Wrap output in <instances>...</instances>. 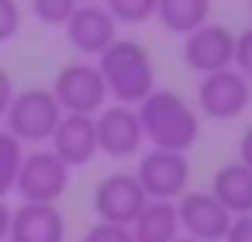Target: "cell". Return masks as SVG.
Returning <instances> with one entry per match:
<instances>
[{
    "instance_id": "obj_28",
    "label": "cell",
    "mask_w": 252,
    "mask_h": 242,
    "mask_svg": "<svg viewBox=\"0 0 252 242\" xmlns=\"http://www.w3.org/2000/svg\"><path fill=\"white\" fill-rule=\"evenodd\" d=\"M173 242H197V239H190V235H176Z\"/></svg>"
},
{
    "instance_id": "obj_18",
    "label": "cell",
    "mask_w": 252,
    "mask_h": 242,
    "mask_svg": "<svg viewBox=\"0 0 252 242\" xmlns=\"http://www.w3.org/2000/svg\"><path fill=\"white\" fill-rule=\"evenodd\" d=\"M21 159H25V145L7 128H0V197H7L18 187Z\"/></svg>"
},
{
    "instance_id": "obj_21",
    "label": "cell",
    "mask_w": 252,
    "mask_h": 242,
    "mask_svg": "<svg viewBox=\"0 0 252 242\" xmlns=\"http://www.w3.org/2000/svg\"><path fill=\"white\" fill-rule=\"evenodd\" d=\"M80 242H135L131 225H114V221H94Z\"/></svg>"
},
{
    "instance_id": "obj_20",
    "label": "cell",
    "mask_w": 252,
    "mask_h": 242,
    "mask_svg": "<svg viewBox=\"0 0 252 242\" xmlns=\"http://www.w3.org/2000/svg\"><path fill=\"white\" fill-rule=\"evenodd\" d=\"M83 0H32V14L49 28H66V21L76 14Z\"/></svg>"
},
{
    "instance_id": "obj_8",
    "label": "cell",
    "mask_w": 252,
    "mask_h": 242,
    "mask_svg": "<svg viewBox=\"0 0 252 242\" xmlns=\"http://www.w3.org/2000/svg\"><path fill=\"white\" fill-rule=\"evenodd\" d=\"M183 66L200 76L235 66V32L207 21L197 32L183 35Z\"/></svg>"
},
{
    "instance_id": "obj_27",
    "label": "cell",
    "mask_w": 252,
    "mask_h": 242,
    "mask_svg": "<svg viewBox=\"0 0 252 242\" xmlns=\"http://www.w3.org/2000/svg\"><path fill=\"white\" fill-rule=\"evenodd\" d=\"M11 214H14V211L7 207V201H4V197H0V242L11 235Z\"/></svg>"
},
{
    "instance_id": "obj_10",
    "label": "cell",
    "mask_w": 252,
    "mask_h": 242,
    "mask_svg": "<svg viewBox=\"0 0 252 242\" xmlns=\"http://www.w3.org/2000/svg\"><path fill=\"white\" fill-rule=\"evenodd\" d=\"M176 214H180V232L197 242H224L231 228V214L221 207V201L211 190H187L176 201Z\"/></svg>"
},
{
    "instance_id": "obj_22",
    "label": "cell",
    "mask_w": 252,
    "mask_h": 242,
    "mask_svg": "<svg viewBox=\"0 0 252 242\" xmlns=\"http://www.w3.org/2000/svg\"><path fill=\"white\" fill-rule=\"evenodd\" d=\"M21 32V4L18 0H0V45L18 38Z\"/></svg>"
},
{
    "instance_id": "obj_16",
    "label": "cell",
    "mask_w": 252,
    "mask_h": 242,
    "mask_svg": "<svg viewBox=\"0 0 252 242\" xmlns=\"http://www.w3.org/2000/svg\"><path fill=\"white\" fill-rule=\"evenodd\" d=\"M131 235L135 242H173L176 235H183L176 201H149L142 214L131 221Z\"/></svg>"
},
{
    "instance_id": "obj_25",
    "label": "cell",
    "mask_w": 252,
    "mask_h": 242,
    "mask_svg": "<svg viewBox=\"0 0 252 242\" xmlns=\"http://www.w3.org/2000/svg\"><path fill=\"white\" fill-rule=\"evenodd\" d=\"M14 94H18V90H14V80L0 69V121H4V114H7V107H11Z\"/></svg>"
},
{
    "instance_id": "obj_5",
    "label": "cell",
    "mask_w": 252,
    "mask_h": 242,
    "mask_svg": "<svg viewBox=\"0 0 252 242\" xmlns=\"http://www.w3.org/2000/svg\"><path fill=\"white\" fill-rule=\"evenodd\" d=\"M14 190L25 204H59V197L69 190V166L52 149H32L21 159Z\"/></svg>"
},
{
    "instance_id": "obj_15",
    "label": "cell",
    "mask_w": 252,
    "mask_h": 242,
    "mask_svg": "<svg viewBox=\"0 0 252 242\" xmlns=\"http://www.w3.org/2000/svg\"><path fill=\"white\" fill-rule=\"evenodd\" d=\"M211 194L221 201V207L238 218V214H252V170L245 163H224L214 170L211 176Z\"/></svg>"
},
{
    "instance_id": "obj_7",
    "label": "cell",
    "mask_w": 252,
    "mask_h": 242,
    "mask_svg": "<svg viewBox=\"0 0 252 242\" xmlns=\"http://www.w3.org/2000/svg\"><path fill=\"white\" fill-rule=\"evenodd\" d=\"M142 190L149 201H180L190 190V159L187 152H169V149H149L138 159L135 170Z\"/></svg>"
},
{
    "instance_id": "obj_23",
    "label": "cell",
    "mask_w": 252,
    "mask_h": 242,
    "mask_svg": "<svg viewBox=\"0 0 252 242\" xmlns=\"http://www.w3.org/2000/svg\"><path fill=\"white\" fill-rule=\"evenodd\" d=\"M235 69L252 83V25L235 35Z\"/></svg>"
},
{
    "instance_id": "obj_26",
    "label": "cell",
    "mask_w": 252,
    "mask_h": 242,
    "mask_svg": "<svg viewBox=\"0 0 252 242\" xmlns=\"http://www.w3.org/2000/svg\"><path fill=\"white\" fill-rule=\"evenodd\" d=\"M238 163H245L249 170H252V125L242 132V138H238Z\"/></svg>"
},
{
    "instance_id": "obj_14",
    "label": "cell",
    "mask_w": 252,
    "mask_h": 242,
    "mask_svg": "<svg viewBox=\"0 0 252 242\" xmlns=\"http://www.w3.org/2000/svg\"><path fill=\"white\" fill-rule=\"evenodd\" d=\"M11 242H66V214L59 204H21L11 214Z\"/></svg>"
},
{
    "instance_id": "obj_24",
    "label": "cell",
    "mask_w": 252,
    "mask_h": 242,
    "mask_svg": "<svg viewBox=\"0 0 252 242\" xmlns=\"http://www.w3.org/2000/svg\"><path fill=\"white\" fill-rule=\"evenodd\" d=\"M224 242H252V214L231 218V228H228Z\"/></svg>"
},
{
    "instance_id": "obj_9",
    "label": "cell",
    "mask_w": 252,
    "mask_h": 242,
    "mask_svg": "<svg viewBox=\"0 0 252 242\" xmlns=\"http://www.w3.org/2000/svg\"><path fill=\"white\" fill-rule=\"evenodd\" d=\"M149 204V194L142 190L135 173H111L94 187V211L97 221H114V225H131L142 207Z\"/></svg>"
},
{
    "instance_id": "obj_30",
    "label": "cell",
    "mask_w": 252,
    "mask_h": 242,
    "mask_svg": "<svg viewBox=\"0 0 252 242\" xmlns=\"http://www.w3.org/2000/svg\"><path fill=\"white\" fill-rule=\"evenodd\" d=\"M4 242H11V239H4Z\"/></svg>"
},
{
    "instance_id": "obj_12",
    "label": "cell",
    "mask_w": 252,
    "mask_h": 242,
    "mask_svg": "<svg viewBox=\"0 0 252 242\" xmlns=\"http://www.w3.org/2000/svg\"><path fill=\"white\" fill-rule=\"evenodd\" d=\"M66 38L83 59H97L118 38V21L100 0H83L76 14L66 21Z\"/></svg>"
},
{
    "instance_id": "obj_1",
    "label": "cell",
    "mask_w": 252,
    "mask_h": 242,
    "mask_svg": "<svg viewBox=\"0 0 252 242\" xmlns=\"http://www.w3.org/2000/svg\"><path fill=\"white\" fill-rule=\"evenodd\" d=\"M97 69L107 83V94L114 104H128L138 107L152 90H156V63L152 52L135 42V38H114L100 56H97Z\"/></svg>"
},
{
    "instance_id": "obj_19",
    "label": "cell",
    "mask_w": 252,
    "mask_h": 242,
    "mask_svg": "<svg viewBox=\"0 0 252 242\" xmlns=\"http://www.w3.org/2000/svg\"><path fill=\"white\" fill-rule=\"evenodd\" d=\"M156 4L159 0H104V7L111 11V18L118 25H145V21H152Z\"/></svg>"
},
{
    "instance_id": "obj_2",
    "label": "cell",
    "mask_w": 252,
    "mask_h": 242,
    "mask_svg": "<svg viewBox=\"0 0 252 242\" xmlns=\"http://www.w3.org/2000/svg\"><path fill=\"white\" fill-rule=\"evenodd\" d=\"M142 132L152 149H169V152H187L200 138V118L193 104L176 94V90H152L138 104Z\"/></svg>"
},
{
    "instance_id": "obj_11",
    "label": "cell",
    "mask_w": 252,
    "mask_h": 242,
    "mask_svg": "<svg viewBox=\"0 0 252 242\" xmlns=\"http://www.w3.org/2000/svg\"><path fill=\"white\" fill-rule=\"evenodd\" d=\"M97 149L111 159H128L142 149L145 142V132H142V118H138V107H128V104H107L97 118Z\"/></svg>"
},
{
    "instance_id": "obj_13",
    "label": "cell",
    "mask_w": 252,
    "mask_h": 242,
    "mask_svg": "<svg viewBox=\"0 0 252 242\" xmlns=\"http://www.w3.org/2000/svg\"><path fill=\"white\" fill-rule=\"evenodd\" d=\"M52 152L73 170V166H87L100 149H97V125L90 114H63L56 135L49 138Z\"/></svg>"
},
{
    "instance_id": "obj_29",
    "label": "cell",
    "mask_w": 252,
    "mask_h": 242,
    "mask_svg": "<svg viewBox=\"0 0 252 242\" xmlns=\"http://www.w3.org/2000/svg\"><path fill=\"white\" fill-rule=\"evenodd\" d=\"M249 7H252V0H249Z\"/></svg>"
},
{
    "instance_id": "obj_6",
    "label": "cell",
    "mask_w": 252,
    "mask_h": 242,
    "mask_svg": "<svg viewBox=\"0 0 252 242\" xmlns=\"http://www.w3.org/2000/svg\"><path fill=\"white\" fill-rule=\"evenodd\" d=\"M249 104H252V83L235 66L207 73L197 83V107L214 121H235L249 111Z\"/></svg>"
},
{
    "instance_id": "obj_4",
    "label": "cell",
    "mask_w": 252,
    "mask_h": 242,
    "mask_svg": "<svg viewBox=\"0 0 252 242\" xmlns=\"http://www.w3.org/2000/svg\"><path fill=\"white\" fill-rule=\"evenodd\" d=\"M52 94H56L63 114H90V118H97L111 101L97 63H87V59L63 66L52 83Z\"/></svg>"
},
{
    "instance_id": "obj_17",
    "label": "cell",
    "mask_w": 252,
    "mask_h": 242,
    "mask_svg": "<svg viewBox=\"0 0 252 242\" xmlns=\"http://www.w3.org/2000/svg\"><path fill=\"white\" fill-rule=\"evenodd\" d=\"M211 18V0H159L156 21L173 35H190Z\"/></svg>"
},
{
    "instance_id": "obj_3",
    "label": "cell",
    "mask_w": 252,
    "mask_h": 242,
    "mask_svg": "<svg viewBox=\"0 0 252 242\" xmlns=\"http://www.w3.org/2000/svg\"><path fill=\"white\" fill-rule=\"evenodd\" d=\"M63 121V107L56 101L52 90L45 87H32V90H18L7 114H4V128L21 142V145H42L56 135Z\"/></svg>"
}]
</instances>
